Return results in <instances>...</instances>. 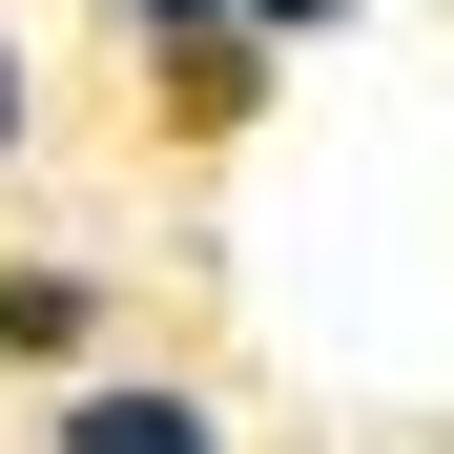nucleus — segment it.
Returning a JSON list of instances; mask_svg holds the SVG:
<instances>
[{
    "mask_svg": "<svg viewBox=\"0 0 454 454\" xmlns=\"http://www.w3.org/2000/svg\"><path fill=\"white\" fill-rule=\"evenodd\" d=\"M42 454H227V413H207V393H62Z\"/></svg>",
    "mask_w": 454,
    "mask_h": 454,
    "instance_id": "obj_1",
    "label": "nucleus"
},
{
    "mask_svg": "<svg viewBox=\"0 0 454 454\" xmlns=\"http://www.w3.org/2000/svg\"><path fill=\"white\" fill-rule=\"evenodd\" d=\"M83 331H104V289H83V269H0V351H21V372H62Z\"/></svg>",
    "mask_w": 454,
    "mask_h": 454,
    "instance_id": "obj_2",
    "label": "nucleus"
},
{
    "mask_svg": "<svg viewBox=\"0 0 454 454\" xmlns=\"http://www.w3.org/2000/svg\"><path fill=\"white\" fill-rule=\"evenodd\" d=\"M124 21H145V42L186 62V42H248V0H124Z\"/></svg>",
    "mask_w": 454,
    "mask_h": 454,
    "instance_id": "obj_3",
    "label": "nucleus"
},
{
    "mask_svg": "<svg viewBox=\"0 0 454 454\" xmlns=\"http://www.w3.org/2000/svg\"><path fill=\"white\" fill-rule=\"evenodd\" d=\"M310 21H351V0H248V42H310Z\"/></svg>",
    "mask_w": 454,
    "mask_h": 454,
    "instance_id": "obj_4",
    "label": "nucleus"
},
{
    "mask_svg": "<svg viewBox=\"0 0 454 454\" xmlns=\"http://www.w3.org/2000/svg\"><path fill=\"white\" fill-rule=\"evenodd\" d=\"M0 145H21V42H0Z\"/></svg>",
    "mask_w": 454,
    "mask_h": 454,
    "instance_id": "obj_5",
    "label": "nucleus"
}]
</instances>
